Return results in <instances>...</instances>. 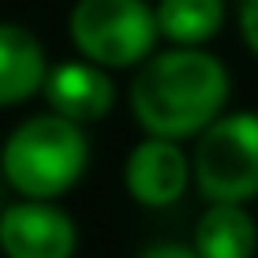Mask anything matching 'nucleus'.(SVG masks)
Masks as SVG:
<instances>
[{
	"instance_id": "1",
	"label": "nucleus",
	"mask_w": 258,
	"mask_h": 258,
	"mask_svg": "<svg viewBox=\"0 0 258 258\" xmlns=\"http://www.w3.org/2000/svg\"><path fill=\"white\" fill-rule=\"evenodd\" d=\"M232 75L210 49L165 45L131 71L127 109L142 135L187 142L228 112Z\"/></svg>"
},
{
	"instance_id": "2",
	"label": "nucleus",
	"mask_w": 258,
	"mask_h": 258,
	"mask_svg": "<svg viewBox=\"0 0 258 258\" xmlns=\"http://www.w3.org/2000/svg\"><path fill=\"white\" fill-rule=\"evenodd\" d=\"M90 168V135L56 112L19 120L0 142V176L15 199L60 202Z\"/></svg>"
},
{
	"instance_id": "3",
	"label": "nucleus",
	"mask_w": 258,
	"mask_h": 258,
	"mask_svg": "<svg viewBox=\"0 0 258 258\" xmlns=\"http://www.w3.org/2000/svg\"><path fill=\"white\" fill-rule=\"evenodd\" d=\"M75 56L105 71H135L157 52V15L150 0H75L68 12Z\"/></svg>"
},
{
	"instance_id": "4",
	"label": "nucleus",
	"mask_w": 258,
	"mask_h": 258,
	"mask_svg": "<svg viewBox=\"0 0 258 258\" xmlns=\"http://www.w3.org/2000/svg\"><path fill=\"white\" fill-rule=\"evenodd\" d=\"M191 180L206 202L247 206L258 199V112H225L195 139Z\"/></svg>"
},
{
	"instance_id": "5",
	"label": "nucleus",
	"mask_w": 258,
	"mask_h": 258,
	"mask_svg": "<svg viewBox=\"0 0 258 258\" xmlns=\"http://www.w3.org/2000/svg\"><path fill=\"white\" fill-rule=\"evenodd\" d=\"M79 225L56 202L15 199L0 210V254L4 258H75Z\"/></svg>"
},
{
	"instance_id": "6",
	"label": "nucleus",
	"mask_w": 258,
	"mask_h": 258,
	"mask_svg": "<svg viewBox=\"0 0 258 258\" xmlns=\"http://www.w3.org/2000/svg\"><path fill=\"white\" fill-rule=\"evenodd\" d=\"M191 154L183 142L142 135L123 161V187L146 210H168L191 187Z\"/></svg>"
},
{
	"instance_id": "7",
	"label": "nucleus",
	"mask_w": 258,
	"mask_h": 258,
	"mask_svg": "<svg viewBox=\"0 0 258 258\" xmlns=\"http://www.w3.org/2000/svg\"><path fill=\"white\" fill-rule=\"evenodd\" d=\"M41 97H45L49 112L79 123V127H90L116 109V83H112V71L83 56H71L49 68Z\"/></svg>"
},
{
	"instance_id": "8",
	"label": "nucleus",
	"mask_w": 258,
	"mask_h": 258,
	"mask_svg": "<svg viewBox=\"0 0 258 258\" xmlns=\"http://www.w3.org/2000/svg\"><path fill=\"white\" fill-rule=\"evenodd\" d=\"M49 52L23 23L0 19V109H19L45 90Z\"/></svg>"
},
{
	"instance_id": "9",
	"label": "nucleus",
	"mask_w": 258,
	"mask_h": 258,
	"mask_svg": "<svg viewBox=\"0 0 258 258\" xmlns=\"http://www.w3.org/2000/svg\"><path fill=\"white\" fill-rule=\"evenodd\" d=\"M191 247L199 258H254L258 251V225L247 206L210 202L195 221Z\"/></svg>"
},
{
	"instance_id": "10",
	"label": "nucleus",
	"mask_w": 258,
	"mask_h": 258,
	"mask_svg": "<svg viewBox=\"0 0 258 258\" xmlns=\"http://www.w3.org/2000/svg\"><path fill=\"white\" fill-rule=\"evenodd\" d=\"M157 34L176 49H206L225 30L228 8L225 0H157Z\"/></svg>"
},
{
	"instance_id": "11",
	"label": "nucleus",
	"mask_w": 258,
	"mask_h": 258,
	"mask_svg": "<svg viewBox=\"0 0 258 258\" xmlns=\"http://www.w3.org/2000/svg\"><path fill=\"white\" fill-rule=\"evenodd\" d=\"M236 23H239V38H243V45L258 56V0H239Z\"/></svg>"
},
{
	"instance_id": "12",
	"label": "nucleus",
	"mask_w": 258,
	"mask_h": 258,
	"mask_svg": "<svg viewBox=\"0 0 258 258\" xmlns=\"http://www.w3.org/2000/svg\"><path fill=\"white\" fill-rule=\"evenodd\" d=\"M139 258H199L191 243H150Z\"/></svg>"
},
{
	"instance_id": "13",
	"label": "nucleus",
	"mask_w": 258,
	"mask_h": 258,
	"mask_svg": "<svg viewBox=\"0 0 258 258\" xmlns=\"http://www.w3.org/2000/svg\"><path fill=\"white\" fill-rule=\"evenodd\" d=\"M0 210H4V176H0Z\"/></svg>"
},
{
	"instance_id": "14",
	"label": "nucleus",
	"mask_w": 258,
	"mask_h": 258,
	"mask_svg": "<svg viewBox=\"0 0 258 258\" xmlns=\"http://www.w3.org/2000/svg\"><path fill=\"white\" fill-rule=\"evenodd\" d=\"M0 258H4V254H0Z\"/></svg>"
}]
</instances>
